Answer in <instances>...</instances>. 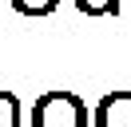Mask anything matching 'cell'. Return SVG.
Returning <instances> with one entry per match:
<instances>
[{
  "instance_id": "1",
  "label": "cell",
  "mask_w": 131,
  "mask_h": 127,
  "mask_svg": "<svg viewBox=\"0 0 131 127\" xmlns=\"http://www.w3.org/2000/svg\"><path fill=\"white\" fill-rule=\"evenodd\" d=\"M32 127H91L88 107L72 91H48L32 107Z\"/></svg>"
},
{
  "instance_id": "2",
  "label": "cell",
  "mask_w": 131,
  "mask_h": 127,
  "mask_svg": "<svg viewBox=\"0 0 131 127\" xmlns=\"http://www.w3.org/2000/svg\"><path fill=\"white\" fill-rule=\"evenodd\" d=\"M91 127H131V91H111L99 99Z\"/></svg>"
},
{
  "instance_id": "3",
  "label": "cell",
  "mask_w": 131,
  "mask_h": 127,
  "mask_svg": "<svg viewBox=\"0 0 131 127\" xmlns=\"http://www.w3.org/2000/svg\"><path fill=\"white\" fill-rule=\"evenodd\" d=\"M0 127H20V99L12 91H0Z\"/></svg>"
},
{
  "instance_id": "4",
  "label": "cell",
  "mask_w": 131,
  "mask_h": 127,
  "mask_svg": "<svg viewBox=\"0 0 131 127\" xmlns=\"http://www.w3.org/2000/svg\"><path fill=\"white\" fill-rule=\"evenodd\" d=\"M56 4L60 0H12V8L24 16H48V12H56Z\"/></svg>"
},
{
  "instance_id": "5",
  "label": "cell",
  "mask_w": 131,
  "mask_h": 127,
  "mask_svg": "<svg viewBox=\"0 0 131 127\" xmlns=\"http://www.w3.org/2000/svg\"><path fill=\"white\" fill-rule=\"evenodd\" d=\"M75 8L80 12H88V16H107V12H119V0H75Z\"/></svg>"
}]
</instances>
